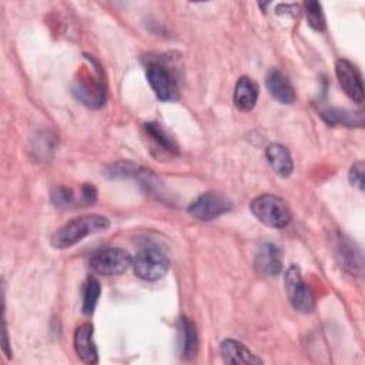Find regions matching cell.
Instances as JSON below:
<instances>
[{"label": "cell", "instance_id": "8", "mask_svg": "<svg viewBox=\"0 0 365 365\" xmlns=\"http://www.w3.org/2000/svg\"><path fill=\"white\" fill-rule=\"evenodd\" d=\"M147 80L160 100L173 101L178 97L177 81L164 64L150 63L147 66Z\"/></svg>", "mask_w": 365, "mask_h": 365}, {"label": "cell", "instance_id": "10", "mask_svg": "<svg viewBox=\"0 0 365 365\" xmlns=\"http://www.w3.org/2000/svg\"><path fill=\"white\" fill-rule=\"evenodd\" d=\"M93 334H94L93 325L86 322L76 328L74 336H73V345L77 356L84 364H90V365L98 362V354L93 339Z\"/></svg>", "mask_w": 365, "mask_h": 365}, {"label": "cell", "instance_id": "17", "mask_svg": "<svg viewBox=\"0 0 365 365\" xmlns=\"http://www.w3.org/2000/svg\"><path fill=\"white\" fill-rule=\"evenodd\" d=\"M181 334H182V355L184 358H192L198 349V335L195 329V324L187 318H181Z\"/></svg>", "mask_w": 365, "mask_h": 365}, {"label": "cell", "instance_id": "22", "mask_svg": "<svg viewBox=\"0 0 365 365\" xmlns=\"http://www.w3.org/2000/svg\"><path fill=\"white\" fill-rule=\"evenodd\" d=\"M140 171H138V165L130 163V161H121V163H117L111 167V171H110V177L111 178H124V177H131V175H137Z\"/></svg>", "mask_w": 365, "mask_h": 365}, {"label": "cell", "instance_id": "14", "mask_svg": "<svg viewBox=\"0 0 365 365\" xmlns=\"http://www.w3.org/2000/svg\"><path fill=\"white\" fill-rule=\"evenodd\" d=\"M220 352L225 364H262V359L252 354L244 344L231 338L221 342Z\"/></svg>", "mask_w": 365, "mask_h": 365}, {"label": "cell", "instance_id": "1", "mask_svg": "<svg viewBox=\"0 0 365 365\" xmlns=\"http://www.w3.org/2000/svg\"><path fill=\"white\" fill-rule=\"evenodd\" d=\"M108 225L110 221L104 215L87 214L76 217L57 228V231H54V234L51 235V245L58 250L70 248L87 235L107 230Z\"/></svg>", "mask_w": 365, "mask_h": 365}, {"label": "cell", "instance_id": "21", "mask_svg": "<svg viewBox=\"0 0 365 365\" xmlns=\"http://www.w3.org/2000/svg\"><path fill=\"white\" fill-rule=\"evenodd\" d=\"M50 198H51L53 204L58 208H67V207H71L76 202L74 191L68 187H64V185L54 187L50 192Z\"/></svg>", "mask_w": 365, "mask_h": 365}, {"label": "cell", "instance_id": "13", "mask_svg": "<svg viewBox=\"0 0 365 365\" xmlns=\"http://www.w3.org/2000/svg\"><path fill=\"white\" fill-rule=\"evenodd\" d=\"M144 130L153 144V151H158V157H163V155L173 157L178 154L177 143L158 123H154V121L145 123Z\"/></svg>", "mask_w": 365, "mask_h": 365}, {"label": "cell", "instance_id": "23", "mask_svg": "<svg viewBox=\"0 0 365 365\" xmlns=\"http://www.w3.org/2000/svg\"><path fill=\"white\" fill-rule=\"evenodd\" d=\"M364 161H356L349 170V182L358 190H364Z\"/></svg>", "mask_w": 365, "mask_h": 365}, {"label": "cell", "instance_id": "3", "mask_svg": "<svg viewBox=\"0 0 365 365\" xmlns=\"http://www.w3.org/2000/svg\"><path fill=\"white\" fill-rule=\"evenodd\" d=\"M250 210L259 222L275 230L285 228L291 222V210L287 201L274 194L255 197L250 204Z\"/></svg>", "mask_w": 365, "mask_h": 365}, {"label": "cell", "instance_id": "2", "mask_svg": "<svg viewBox=\"0 0 365 365\" xmlns=\"http://www.w3.org/2000/svg\"><path fill=\"white\" fill-rule=\"evenodd\" d=\"M87 70L78 73V78L74 80L73 94L78 101L91 108H98L106 101V88L100 66L91 58Z\"/></svg>", "mask_w": 365, "mask_h": 365}, {"label": "cell", "instance_id": "4", "mask_svg": "<svg viewBox=\"0 0 365 365\" xmlns=\"http://www.w3.org/2000/svg\"><path fill=\"white\" fill-rule=\"evenodd\" d=\"M133 268L138 278L144 281H157L163 278L168 268V258L154 248H144L133 258Z\"/></svg>", "mask_w": 365, "mask_h": 365}, {"label": "cell", "instance_id": "11", "mask_svg": "<svg viewBox=\"0 0 365 365\" xmlns=\"http://www.w3.org/2000/svg\"><path fill=\"white\" fill-rule=\"evenodd\" d=\"M254 267L258 274L274 277L281 272L282 262H281V252L277 245L274 244H264L254 259Z\"/></svg>", "mask_w": 365, "mask_h": 365}, {"label": "cell", "instance_id": "16", "mask_svg": "<svg viewBox=\"0 0 365 365\" xmlns=\"http://www.w3.org/2000/svg\"><path fill=\"white\" fill-rule=\"evenodd\" d=\"M265 155H267V160L275 174H278L279 177H284V178L291 175V173L294 170V163H292V157L287 147H284L282 144H278V143L269 144L265 150Z\"/></svg>", "mask_w": 365, "mask_h": 365}, {"label": "cell", "instance_id": "7", "mask_svg": "<svg viewBox=\"0 0 365 365\" xmlns=\"http://www.w3.org/2000/svg\"><path fill=\"white\" fill-rule=\"evenodd\" d=\"M231 210V202L217 192H204L198 195L188 207V212L201 221L214 220Z\"/></svg>", "mask_w": 365, "mask_h": 365}, {"label": "cell", "instance_id": "18", "mask_svg": "<svg viewBox=\"0 0 365 365\" xmlns=\"http://www.w3.org/2000/svg\"><path fill=\"white\" fill-rule=\"evenodd\" d=\"M322 118L329 123V124H344L348 127L352 125H358L361 127L364 124V118L361 113H352V111H346V110H325L322 111Z\"/></svg>", "mask_w": 365, "mask_h": 365}, {"label": "cell", "instance_id": "12", "mask_svg": "<svg viewBox=\"0 0 365 365\" xmlns=\"http://www.w3.org/2000/svg\"><path fill=\"white\" fill-rule=\"evenodd\" d=\"M267 88L272 98L281 104H292L295 101V91L289 80L284 73L274 68L267 74L265 78Z\"/></svg>", "mask_w": 365, "mask_h": 365}, {"label": "cell", "instance_id": "20", "mask_svg": "<svg viewBox=\"0 0 365 365\" xmlns=\"http://www.w3.org/2000/svg\"><path fill=\"white\" fill-rule=\"evenodd\" d=\"M302 6H304V11H305L308 24L314 30L322 31L325 29V17L322 13L321 3H318L315 0H308V1H304Z\"/></svg>", "mask_w": 365, "mask_h": 365}, {"label": "cell", "instance_id": "19", "mask_svg": "<svg viewBox=\"0 0 365 365\" xmlns=\"http://www.w3.org/2000/svg\"><path fill=\"white\" fill-rule=\"evenodd\" d=\"M101 288L100 282L94 277H88L83 285V304L81 309L86 315H91L97 305Z\"/></svg>", "mask_w": 365, "mask_h": 365}, {"label": "cell", "instance_id": "9", "mask_svg": "<svg viewBox=\"0 0 365 365\" xmlns=\"http://www.w3.org/2000/svg\"><path fill=\"white\" fill-rule=\"evenodd\" d=\"M335 73L344 93L354 103L361 104L364 101V84H362V77L356 70V67L351 61L345 58H339L335 63Z\"/></svg>", "mask_w": 365, "mask_h": 365}, {"label": "cell", "instance_id": "5", "mask_svg": "<svg viewBox=\"0 0 365 365\" xmlns=\"http://www.w3.org/2000/svg\"><path fill=\"white\" fill-rule=\"evenodd\" d=\"M131 264V255L125 250L117 247L100 250L90 258L91 269L100 275L123 274Z\"/></svg>", "mask_w": 365, "mask_h": 365}, {"label": "cell", "instance_id": "24", "mask_svg": "<svg viewBox=\"0 0 365 365\" xmlns=\"http://www.w3.org/2000/svg\"><path fill=\"white\" fill-rule=\"evenodd\" d=\"M7 345H9V339H7V329H6V325H4V329H3V351L6 352L7 358H10L11 355H10V351H9Z\"/></svg>", "mask_w": 365, "mask_h": 365}, {"label": "cell", "instance_id": "6", "mask_svg": "<svg viewBox=\"0 0 365 365\" xmlns=\"http://www.w3.org/2000/svg\"><path fill=\"white\" fill-rule=\"evenodd\" d=\"M284 284L288 294V298L292 304V307L304 314H308L314 309L315 301L311 289L304 282L301 271L298 267L291 265L284 275Z\"/></svg>", "mask_w": 365, "mask_h": 365}, {"label": "cell", "instance_id": "15", "mask_svg": "<svg viewBox=\"0 0 365 365\" xmlns=\"http://www.w3.org/2000/svg\"><path fill=\"white\" fill-rule=\"evenodd\" d=\"M258 86L251 77H240L234 88V106L240 111L252 110L258 100Z\"/></svg>", "mask_w": 365, "mask_h": 365}]
</instances>
